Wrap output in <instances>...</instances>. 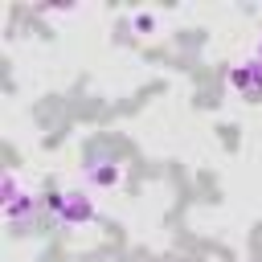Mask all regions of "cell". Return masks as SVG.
<instances>
[{
  "mask_svg": "<svg viewBox=\"0 0 262 262\" xmlns=\"http://www.w3.org/2000/svg\"><path fill=\"white\" fill-rule=\"evenodd\" d=\"M53 209L66 217V225H78V221H90V217H94V209L86 205L82 192H57V196H53Z\"/></svg>",
  "mask_w": 262,
  "mask_h": 262,
  "instance_id": "obj_1",
  "label": "cell"
}]
</instances>
